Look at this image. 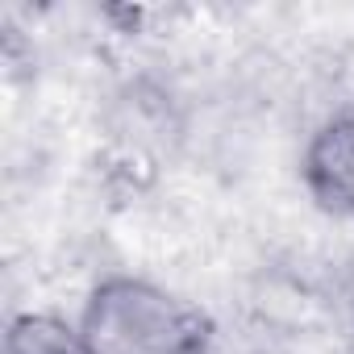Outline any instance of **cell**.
Wrapping results in <instances>:
<instances>
[{"instance_id": "cell-1", "label": "cell", "mask_w": 354, "mask_h": 354, "mask_svg": "<svg viewBox=\"0 0 354 354\" xmlns=\"http://www.w3.org/2000/svg\"><path fill=\"white\" fill-rule=\"evenodd\" d=\"M80 333L92 354H209L213 321L150 279L109 275L92 288Z\"/></svg>"}, {"instance_id": "cell-2", "label": "cell", "mask_w": 354, "mask_h": 354, "mask_svg": "<svg viewBox=\"0 0 354 354\" xmlns=\"http://www.w3.org/2000/svg\"><path fill=\"white\" fill-rule=\"evenodd\" d=\"M300 175L317 209L354 225V113L325 121L308 138Z\"/></svg>"}, {"instance_id": "cell-3", "label": "cell", "mask_w": 354, "mask_h": 354, "mask_svg": "<svg viewBox=\"0 0 354 354\" xmlns=\"http://www.w3.org/2000/svg\"><path fill=\"white\" fill-rule=\"evenodd\" d=\"M5 354H92L80 325H67L46 313H26L5 333Z\"/></svg>"}]
</instances>
